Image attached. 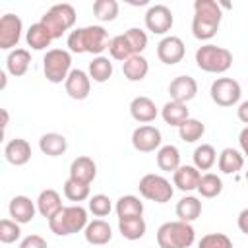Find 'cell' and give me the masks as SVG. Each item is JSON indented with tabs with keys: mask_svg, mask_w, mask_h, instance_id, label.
Masks as SVG:
<instances>
[{
	"mask_svg": "<svg viewBox=\"0 0 248 248\" xmlns=\"http://www.w3.org/2000/svg\"><path fill=\"white\" fill-rule=\"evenodd\" d=\"M221 6L215 0H196L194 2V19L192 33L200 41H209L215 37L221 23Z\"/></svg>",
	"mask_w": 248,
	"mask_h": 248,
	"instance_id": "obj_1",
	"label": "cell"
},
{
	"mask_svg": "<svg viewBox=\"0 0 248 248\" xmlns=\"http://www.w3.org/2000/svg\"><path fill=\"white\" fill-rule=\"evenodd\" d=\"M108 43H110L108 33L101 25L79 27L68 35V48L72 52H78V54L89 52V54L101 56V52L105 48H108Z\"/></svg>",
	"mask_w": 248,
	"mask_h": 248,
	"instance_id": "obj_2",
	"label": "cell"
},
{
	"mask_svg": "<svg viewBox=\"0 0 248 248\" xmlns=\"http://www.w3.org/2000/svg\"><path fill=\"white\" fill-rule=\"evenodd\" d=\"M87 211L81 205H68L62 207L58 213H54L48 219V227L58 236H68L79 231H85L87 227Z\"/></svg>",
	"mask_w": 248,
	"mask_h": 248,
	"instance_id": "obj_3",
	"label": "cell"
},
{
	"mask_svg": "<svg viewBox=\"0 0 248 248\" xmlns=\"http://www.w3.org/2000/svg\"><path fill=\"white\" fill-rule=\"evenodd\" d=\"M196 240L194 227L184 221H169L157 229L159 248H188Z\"/></svg>",
	"mask_w": 248,
	"mask_h": 248,
	"instance_id": "obj_4",
	"label": "cell"
},
{
	"mask_svg": "<svg viewBox=\"0 0 248 248\" xmlns=\"http://www.w3.org/2000/svg\"><path fill=\"white\" fill-rule=\"evenodd\" d=\"M196 64L207 74H223L232 66V54L229 48L217 45H203L196 50Z\"/></svg>",
	"mask_w": 248,
	"mask_h": 248,
	"instance_id": "obj_5",
	"label": "cell"
},
{
	"mask_svg": "<svg viewBox=\"0 0 248 248\" xmlns=\"http://www.w3.org/2000/svg\"><path fill=\"white\" fill-rule=\"evenodd\" d=\"M41 23L46 25L52 39H60L76 23V10L70 4H54L48 12L41 16Z\"/></svg>",
	"mask_w": 248,
	"mask_h": 248,
	"instance_id": "obj_6",
	"label": "cell"
},
{
	"mask_svg": "<svg viewBox=\"0 0 248 248\" xmlns=\"http://www.w3.org/2000/svg\"><path fill=\"white\" fill-rule=\"evenodd\" d=\"M70 68H72V56H70L68 50H64V48L46 50V54L43 58V70H45V78L50 83L66 81V78L72 72Z\"/></svg>",
	"mask_w": 248,
	"mask_h": 248,
	"instance_id": "obj_7",
	"label": "cell"
},
{
	"mask_svg": "<svg viewBox=\"0 0 248 248\" xmlns=\"http://www.w3.org/2000/svg\"><path fill=\"white\" fill-rule=\"evenodd\" d=\"M138 188H140V194L145 200H151L155 203H167L174 194L170 182L165 176L155 174V172H149V174L141 176Z\"/></svg>",
	"mask_w": 248,
	"mask_h": 248,
	"instance_id": "obj_8",
	"label": "cell"
},
{
	"mask_svg": "<svg viewBox=\"0 0 248 248\" xmlns=\"http://www.w3.org/2000/svg\"><path fill=\"white\" fill-rule=\"evenodd\" d=\"M209 95H211L215 105H219V107H232V105H236L240 101L242 89H240V83L236 79H232V78H217L211 83Z\"/></svg>",
	"mask_w": 248,
	"mask_h": 248,
	"instance_id": "obj_9",
	"label": "cell"
},
{
	"mask_svg": "<svg viewBox=\"0 0 248 248\" xmlns=\"http://www.w3.org/2000/svg\"><path fill=\"white\" fill-rule=\"evenodd\" d=\"M172 23H174L172 12L165 4H155L145 12V27L153 35H165L167 31H170Z\"/></svg>",
	"mask_w": 248,
	"mask_h": 248,
	"instance_id": "obj_10",
	"label": "cell"
},
{
	"mask_svg": "<svg viewBox=\"0 0 248 248\" xmlns=\"http://www.w3.org/2000/svg\"><path fill=\"white\" fill-rule=\"evenodd\" d=\"M132 145H134L136 151H141V153L155 151L161 145V132H159V128L149 126V124L138 126L132 132Z\"/></svg>",
	"mask_w": 248,
	"mask_h": 248,
	"instance_id": "obj_11",
	"label": "cell"
},
{
	"mask_svg": "<svg viewBox=\"0 0 248 248\" xmlns=\"http://www.w3.org/2000/svg\"><path fill=\"white\" fill-rule=\"evenodd\" d=\"M184 54H186V46H184V43H182L180 37L169 35V37L161 39L159 45H157V56L167 66L178 64L184 58Z\"/></svg>",
	"mask_w": 248,
	"mask_h": 248,
	"instance_id": "obj_12",
	"label": "cell"
},
{
	"mask_svg": "<svg viewBox=\"0 0 248 248\" xmlns=\"http://www.w3.org/2000/svg\"><path fill=\"white\" fill-rule=\"evenodd\" d=\"M21 39V19L16 14H6L0 17V48L8 50L16 46Z\"/></svg>",
	"mask_w": 248,
	"mask_h": 248,
	"instance_id": "obj_13",
	"label": "cell"
},
{
	"mask_svg": "<svg viewBox=\"0 0 248 248\" xmlns=\"http://www.w3.org/2000/svg\"><path fill=\"white\" fill-rule=\"evenodd\" d=\"M64 87H66V93H68L72 99H76V101H83V99H87V95H89V89H91V78H89V74H85L83 70L76 68V70H72L70 76L66 78Z\"/></svg>",
	"mask_w": 248,
	"mask_h": 248,
	"instance_id": "obj_14",
	"label": "cell"
},
{
	"mask_svg": "<svg viewBox=\"0 0 248 248\" xmlns=\"http://www.w3.org/2000/svg\"><path fill=\"white\" fill-rule=\"evenodd\" d=\"M198 93V83L192 76H178L169 83V95L170 101H178V103H188L196 97Z\"/></svg>",
	"mask_w": 248,
	"mask_h": 248,
	"instance_id": "obj_15",
	"label": "cell"
},
{
	"mask_svg": "<svg viewBox=\"0 0 248 248\" xmlns=\"http://www.w3.org/2000/svg\"><path fill=\"white\" fill-rule=\"evenodd\" d=\"M4 155H6V161L10 165L21 167V165L29 163V159H31V145L23 138H14V140H10L6 143Z\"/></svg>",
	"mask_w": 248,
	"mask_h": 248,
	"instance_id": "obj_16",
	"label": "cell"
},
{
	"mask_svg": "<svg viewBox=\"0 0 248 248\" xmlns=\"http://www.w3.org/2000/svg\"><path fill=\"white\" fill-rule=\"evenodd\" d=\"M8 211H10V217L23 225V223H29L33 217H35V211H37V205L31 202V198L27 196H16L10 200V205H8Z\"/></svg>",
	"mask_w": 248,
	"mask_h": 248,
	"instance_id": "obj_17",
	"label": "cell"
},
{
	"mask_svg": "<svg viewBox=\"0 0 248 248\" xmlns=\"http://www.w3.org/2000/svg\"><path fill=\"white\" fill-rule=\"evenodd\" d=\"M97 176V165L91 157H76L70 165V178L78 180V182H83V184H91Z\"/></svg>",
	"mask_w": 248,
	"mask_h": 248,
	"instance_id": "obj_18",
	"label": "cell"
},
{
	"mask_svg": "<svg viewBox=\"0 0 248 248\" xmlns=\"http://www.w3.org/2000/svg\"><path fill=\"white\" fill-rule=\"evenodd\" d=\"M130 114L136 122H141V124H149L157 118V107L155 103L149 99V97H134L132 103H130Z\"/></svg>",
	"mask_w": 248,
	"mask_h": 248,
	"instance_id": "obj_19",
	"label": "cell"
},
{
	"mask_svg": "<svg viewBox=\"0 0 248 248\" xmlns=\"http://www.w3.org/2000/svg\"><path fill=\"white\" fill-rule=\"evenodd\" d=\"M200 170L192 165H180L174 172H172V182L178 190L182 192H192V190H198V184H200Z\"/></svg>",
	"mask_w": 248,
	"mask_h": 248,
	"instance_id": "obj_20",
	"label": "cell"
},
{
	"mask_svg": "<svg viewBox=\"0 0 248 248\" xmlns=\"http://www.w3.org/2000/svg\"><path fill=\"white\" fill-rule=\"evenodd\" d=\"M83 234H85V240H87L89 244H93V246H103V244H108V242H110V238H112V229H110V225H108L107 221H103V219H93V221L87 223Z\"/></svg>",
	"mask_w": 248,
	"mask_h": 248,
	"instance_id": "obj_21",
	"label": "cell"
},
{
	"mask_svg": "<svg viewBox=\"0 0 248 248\" xmlns=\"http://www.w3.org/2000/svg\"><path fill=\"white\" fill-rule=\"evenodd\" d=\"M62 207H64V205H62L60 194H58L56 190H52V188L43 190V192L39 194V198H37V211H39L43 217H46V219H50V217H52L54 213H58Z\"/></svg>",
	"mask_w": 248,
	"mask_h": 248,
	"instance_id": "obj_22",
	"label": "cell"
},
{
	"mask_svg": "<svg viewBox=\"0 0 248 248\" xmlns=\"http://www.w3.org/2000/svg\"><path fill=\"white\" fill-rule=\"evenodd\" d=\"M29 64H31V54L27 48H14L6 58V70L14 78H21L29 70Z\"/></svg>",
	"mask_w": 248,
	"mask_h": 248,
	"instance_id": "obj_23",
	"label": "cell"
},
{
	"mask_svg": "<svg viewBox=\"0 0 248 248\" xmlns=\"http://www.w3.org/2000/svg\"><path fill=\"white\" fill-rule=\"evenodd\" d=\"M161 116H163V120H165L169 126H176V128H180V126L190 118L188 107H186L184 103H178V101H169V103H165V107L161 108Z\"/></svg>",
	"mask_w": 248,
	"mask_h": 248,
	"instance_id": "obj_24",
	"label": "cell"
},
{
	"mask_svg": "<svg viewBox=\"0 0 248 248\" xmlns=\"http://www.w3.org/2000/svg\"><path fill=\"white\" fill-rule=\"evenodd\" d=\"M25 41L27 45L33 48V50H43L46 46H50V43L54 41L50 31L46 29V25H43L41 21L33 23L29 29H27V35H25Z\"/></svg>",
	"mask_w": 248,
	"mask_h": 248,
	"instance_id": "obj_25",
	"label": "cell"
},
{
	"mask_svg": "<svg viewBox=\"0 0 248 248\" xmlns=\"http://www.w3.org/2000/svg\"><path fill=\"white\" fill-rule=\"evenodd\" d=\"M39 149L48 155V157H58L62 155L66 149H68V141L62 134H56V132H48V134H43L41 140H39Z\"/></svg>",
	"mask_w": 248,
	"mask_h": 248,
	"instance_id": "obj_26",
	"label": "cell"
},
{
	"mask_svg": "<svg viewBox=\"0 0 248 248\" xmlns=\"http://www.w3.org/2000/svg\"><path fill=\"white\" fill-rule=\"evenodd\" d=\"M122 72H124V78L126 79H130V81H141L147 76V72H149V62L141 54H136V56L128 58L122 64Z\"/></svg>",
	"mask_w": 248,
	"mask_h": 248,
	"instance_id": "obj_27",
	"label": "cell"
},
{
	"mask_svg": "<svg viewBox=\"0 0 248 248\" xmlns=\"http://www.w3.org/2000/svg\"><path fill=\"white\" fill-rule=\"evenodd\" d=\"M202 215V202L194 196H184L178 203H176V217L178 221L184 223H192Z\"/></svg>",
	"mask_w": 248,
	"mask_h": 248,
	"instance_id": "obj_28",
	"label": "cell"
},
{
	"mask_svg": "<svg viewBox=\"0 0 248 248\" xmlns=\"http://www.w3.org/2000/svg\"><path fill=\"white\" fill-rule=\"evenodd\" d=\"M244 167V155L232 147H225L219 155V170L225 174H234Z\"/></svg>",
	"mask_w": 248,
	"mask_h": 248,
	"instance_id": "obj_29",
	"label": "cell"
},
{
	"mask_svg": "<svg viewBox=\"0 0 248 248\" xmlns=\"http://www.w3.org/2000/svg\"><path fill=\"white\" fill-rule=\"evenodd\" d=\"M157 167L165 172H174L180 167V151L174 145H163L157 151Z\"/></svg>",
	"mask_w": 248,
	"mask_h": 248,
	"instance_id": "obj_30",
	"label": "cell"
},
{
	"mask_svg": "<svg viewBox=\"0 0 248 248\" xmlns=\"http://www.w3.org/2000/svg\"><path fill=\"white\" fill-rule=\"evenodd\" d=\"M145 221L143 217H128V219H118V231L124 238L128 240H138L145 234Z\"/></svg>",
	"mask_w": 248,
	"mask_h": 248,
	"instance_id": "obj_31",
	"label": "cell"
},
{
	"mask_svg": "<svg viewBox=\"0 0 248 248\" xmlns=\"http://www.w3.org/2000/svg\"><path fill=\"white\" fill-rule=\"evenodd\" d=\"M143 213V203L136 196H122L116 202V215L118 219H128V217H141Z\"/></svg>",
	"mask_w": 248,
	"mask_h": 248,
	"instance_id": "obj_32",
	"label": "cell"
},
{
	"mask_svg": "<svg viewBox=\"0 0 248 248\" xmlns=\"http://www.w3.org/2000/svg\"><path fill=\"white\" fill-rule=\"evenodd\" d=\"M192 157H194V167L198 170H209L215 165V161H217V151H215L213 145L202 143V145H198L194 149V155Z\"/></svg>",
	"mask_w": 248,
	"mask_h": 248,
	"instance_id": "obj_33",
	"label": "cell"
},
{
	"mask_svg": "<svg viewBox=\"0 0 248 248\" xmlns=\"http://www.w3.org/2000/svg\"><path fill=\"white\" fill-rule=\"evenodd\" d=\"M112 76V62L107 56H95L89 62V78L97 83H105Z\"/></svg>",
	"mask_w": 248,
	"mask_h": 248,
	"instance_id": "obj_34",
	"label": "cell"
},
{
	"mask_svg": "<svg viewBox=\"0 0 248 248\" xmlns=\"http://www.w3.org/2000/svg\"><path fill=\"white\" fill-rule=\"evenodd\" d=\"M198 192L202 198H217L221 192H223V182L217 174L213 172H205L202 174L200 178V184H198Z\"/></svg>",
	"mask_w": 248,
	"mask_h": 248,
	"instance_id": "obj_35",
	"label": "cell"
},
{
	"mask_svg": "<svg viewBox=\"0 0 248 248\" xmlns=\"http://www.w3.org/2000/svg\"><path fill=\"white\" fill-rule=\"evenodd\" d=\"M108 52H110V56H112L114 60H120L122 64H124L128 58L136 56L134 50H132V46H130V43H128V39H126L124 35H116V37L110 39V43H108Z\"/></svg>",
	"mask_w": 248,
	"mask_h": 248,
	"instance_id": "obj_36",
	"label": "cell"
},
{
	"mask_svg": "<svg viewBox=\"0 0 248 248\" xmlns=\"http://www.w3.org/2000/svg\"><path fill=\"white\" fill-rule=\"evenodd\" d=\"M203 134H205V126H203V122H200V120H196V118H188V120L178 128V136H180V140L186 141V143L198 141Z\"/></svg>",
	"mask_w": 248,
	"mask_h": 248,
	"instance_id": "obj_37",
	"label": "cell"
},
{
	"mask_svg": "<svg viewBox=\"0 0 248 248\" xmlns=\"http://www.w3.org/2000/svg\"><path fill=\"white\" fill-rule=\"evenodd\" d=\"M93 14L99 21H112L118 16V2L116 0H95Z\"/></svg>",
	"mask_w": 248,
	"mask_h": 248,
	"instance_id": "obj_38",
	"label": "cell"
},
{
	"mask_svg": "<svg viewBox=\"0 0 248 248\" xmlns=\"http://www.w3.org/2000/svg\"><path fill=\"white\" fill-rule=\"evenodd\" d=\"M64 196L70 202H83V200L89 198V184L78 182L74 178H68L64 182Z\"/></svg>",
	"mask_w": 248,
	"mask_h": 248,
	"instance_id": "obj_39",
	"label": "cell"
},
{
	"mask_svg": "<svg viewBox=\"0 0 248 248\" xmlns=\"http://www.w3.org/2000/svg\"><path fill=\"white\" fill-rule=\"evenodd\" d=\"M21 236V229L19 223H16L14 219H2L0 221V242L4 244H12Z\"/></svg>",
	"mask_w": 248,
	"mask_h": 248,
	"instance_id": "obj_40",
	"label": "cell"
},
{
	"mask_svg": "<svg viewBox=\"0 0 248 248\" xmlns=\"http://www.w3.org/2000/svg\"><path fill=\"white\" fill-rule=\"evenodd\" d=\"M198 248H232V240L223 232H209L202 236Z\"/></svg>",
	"mask_w": 248,
	"mask_h": 248,
	"instance_id": "obj_41",
	"label": "cell"
},
{
	"mask_svg": "<svg viewBox=\"0 0 248 248\" xmlns=\"http://www.w3.org/2000/svg\"><path fill=\"white\" fill-rule=\"evenodd\" d=\"M124 37L128 39V43H130L134 54H141V52L145 50V46H147V35H145V31H141L140 27L128 29V31L124 33Z\"/></svg>",
	"mask_w": 248,
	"mask_h": 248,
	"instance_id": "obj_42",
	"label": "cell"
},
{
	"mask_svg": "<svg viewBox=\"0 0 248 248\" xmlns=\"http://www.w3.org/2000/svg\"><path fill=\"white\" fill-rule=\"evenodd\" d=\"M112 209V203H110V198L105 196V194H95L91 200H89V211L95 215V217H107Z\"/></svg>",
	"mask_w": 248,
	"mask_h": 248,
	"instance_id": "obj_43",
	"label": "cell"
},
{
	"mask_svg": "<svg viewBox=\"0 0 248 248\" xmlns=\"http://www.w3.org/2000/svg\"><path fill=\"white\" fill-rule=\"evenodd\" d=\"M19 248H48V244L41 234H29L19 242Z\"/></svg>",
	"mask_w": 248,
	"mask_h": 248,
	"instance_id": "obj_44",
	"label": "cell"
},
{
	"mask_svg": "<svg viewBox=\"0 0 248 248\" xmlns=\"http://www.w3.org/2000/svg\"><path fill=\"white\" fill-rule=\"evenodd\" d=\"M236 225H238V229H240L244 234H248V207H246V209H242V211L238 213Z\"/></svg>",
	"mask_w": 248,
	"mask_h": 248,
	"instance_id": "obj_45",
	"label": "cell"
},
{
	"mask_svg": "<svg viewBox=\"0 0 248 248\" xmlns=\"http://www.w3.org/2000/svg\"><path fill=\"white\" fill-rule=\"evenodd\" d=\"M238 143H240L242 153L248 157V126L242 128V132H240V136H238Z\"/></svg>",
	"mask_w": 248,
	"mask_h": 248,
	"instance_id": "obj_46",
	"label": "cell"
},
{
	"mask_svg": "<svg viewBox=\"0 0 248 248\" xmlns=\"http://www.w3.org/2000/svg\"><path fill=\"white\" fill-rule=\"evenodd\" d=\"M236 114H238V120H240V122L248 124V101L240 103V107L236 108Z\"/></svg>",
	"mask_w": 248,
	"mask_h": 248,
	"instance_id": "obj_47",
	"label": "cell"
},
{
	"mask_svg": "<svg viewBox=\"0 0 248 248\" xmlns=\"http://www.w3.org/2000/svg\"><path fill=\"white\" fill-rule=\"evenodd\" d=\"M8 122H10V116H8V110L6 108H2V128L6 130V126H8Z\"/></svg>",
	"mask_w": 248,
	"mask_h": 248,
	"instance_id": "obj_48",
	"label": "cell"
},
{
	"mask_svg": "<svg viewBox=\"0 0 248 248\" xmlns=\"http://www.w3.org/2000/svg\"><path fill=\"white\" fill-rule=\"evenodd\" d=\"M0 78H2V89L6 87V72H0Z\"/></svg>",
	"mask_w": 248,
	"mask_h": 248,
	"instance_id": "obj_49",
	"label": "cell"
},
{
	"mask_svg": "<svg viewBox=\"0 0 248 248\" xmlns=\"http://www.w3.org/2000/svg\"><path fill=\"white\" fill-rule=\"evenodd\" d=\"M246 182H248V170H246Z\"/></svg>",
	"mask_w": 248,
	"mask_h": 248,
	"instance_id": "obj_50",
	"label": "cell"
}]
</instances>
